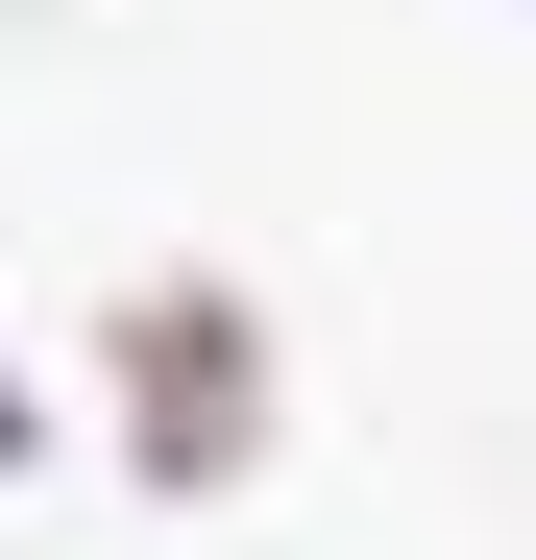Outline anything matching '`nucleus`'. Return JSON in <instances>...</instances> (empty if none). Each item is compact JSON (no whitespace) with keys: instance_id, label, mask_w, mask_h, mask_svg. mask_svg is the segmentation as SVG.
Segmentation results:
<instances>
[{"instance_id":"2","label":"nucleus","mask_w":536,"mask_h":560,"mask_svg":"<svg viewBox=\"0 0 536 560\" xmlns=\"http://www.w3.org/2000/svg\"><path fill=\"white\" fill-rule=\"evenodd\" d=\"M0 463H25V390H0Z\"/></svg>"},{"instance_id":"1","label":"nucleus","mask_w":536,"mask_h":560,"mask_svg":"<svg viewBox=\"0 0 536 560\" xmlns=\"http://www.w3.org/2000/svg\"><path fill=\"white\" fill-rule=\"evenodd\" d=\"M98 415L147 488H244L268 463V317L220 293V268H147V293L98 317Z\"/></svg>"}]
</instances>
